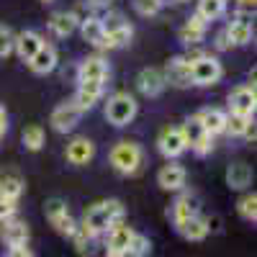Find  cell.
Returning a JSON list of instances; mask_svg holds the SVG:
<instances>
[{
	"mask_svg": "<svg viewBox=\"0 0 257 257\" xmlns=\"http://www.w3.org/2000/svg\"><path fill=\"white\" fill-rule=\"evenodd\" d=\"M180 234H183V237L188 239V242H203L206 237H208V221L203 219V216H198V213H196V216H190L188 221H183L180 226H175Z\"/></svg>",
	"mask_w": 257,
	"mask_h": 257,
	"instance_id": "cell-29",
	"label": "cell"
},
{
	"mask_svg": "<svg viewBox=\"0 0 257 257\" xmlns=\"http://www.w3.org/2000/svg\"><path fill=\"white\" fill-rule=\"evenodd\" d=\"M178 193H180V190H178ZM198 211H201L198 198L193 196V193H180V196L175 198V203L170 206V219H173L175 226H180V224L188 221L190 216H196Z\"/></svg>",
	"mask_w": 257,
	"mask_h": 257,
	"instance_id": "cell-19",
	"label": "cell"
},
{
	"mask_svg": "<svg viewBox=\"0 0 257 257\" xmlns=\"http://www.w3.org/2000/svg\"><path fill=\"white\" fill-rule=\"evenodd\" d=\"M237 213L249 224L257 221V196L254 193H244V196L237 201Z\"/></svg>",
	"mask_w": 257,
	"mask_h": 257,
	"instance_id": "cell-33",
	"label": "cell"
},
{
	"mask_svg": "<svg viewBox=\"0 0 257 257\" xmlns=\"http://www.w3.org/2000/svg\"><path fill=\"white\" fill-rule=\"evenodd\" d=\"M226 185L231 190H244L252 185V167L247 162H231L226 167Z\"/></svg>",
	"mask_w": 257,
	"mask_h": 257,
	"instance_id": "cell-28",
	"label": "cell"
},
{
	"mask_svg": "<svg viewBox=\"0 0 257 257\" xmlns=\"http://www.w3.org/2000/svg\"><path fill=\"white\" fill-rule=\"evenodd\" d=\"M21 142H24V147L29 149V152H39V149L44 147V128H41L39 123L26 126L24 134H21Z\"/></svg>",
	"mask_w": 257,
	"mask_h": 257,
	"instance_id": "cell-32",
	"label": "cell"
},
{
	"mask_svg": "<svg viewBox=\"0 0 257 257\" xmlns=\"http://www.w3.org/2000/svg\"><path fill=\"white\" fill-rule=\"evenodd\" d=\"M173 3H188V0H173Z\"/></svg>",
	"mask_w": 257,
	"mask_h": 257,
	"instance_id": "cell-43",
	"label": "cell"
},
{
	"mask_svg": "<svg viewBox=\"0 0 257 257\" xmlns=\"http://www.w3.org/2000/svg\"><path fill=\"white\" fill-rule=\"evenodd\" d=\"M80 118H82V111L75 105V100H64L52 111L49 123H52V128L57 134H70V132H75V126L80 123Z\"/></svg>",
	"mask_w": 257,
	"mask_h": 257,
	"instance_id": "cell-9",
	"label": "cell"
},
{
	"mask_svg": "<svg viewBox=\"0 0 257 257\" xmlns=\"http://www.w3.org/2000/svg\"><path fill=\"white\" fill-rule=\"evenodd\" d=\"M3 226H0V242H3L6 247H16V244H29V224L16 219V213L8 219L0 221Z\"/></svg>",
	"mask_w": 257,
	"mask_h": 257,
	"instance_id": "cell-14",
	"label": "cell"
},
{
	"mask_svg": "<svg viewBox=\"0 0 257 257\" xmlns=\"http://www.w3.org/2000/svg\"><path fill=\"white\" fill-rule=\"evenodd\" d=\"M224 134H229V137L254 139V121H252V116L229 111V113H226V123H224Z\"/></svg>",
	"mask_w": 257,
	"mask_h": 257,
	"instance_id": "cell-25",
	"label": "cell"
},
{
	"mask_svg": "<svg viewBox=\"0 0 257 257\" xmlns=\"http://www.w3.org/2000/svg\"><path fill=\"white\" fill-rule=\"evenodd\" d=\"M103 90H105V82H98V80H82L77 82V93H75V105L85 113V111H90L93 105L103 98Z\"/></svg>",
	"mask_w": 257,
	"mask_h": 257,
	"instance_id": "cell-16",
	"label": "cell"
},
{
	"mask_svg": "<svg viewBox=\"0 0 257 257\" xmlns=\"http://www.w3.org/2000/svg\"><path fill=\"white\" fill-rule=\"evenodd\" d=\"M185 180H188V173L183 165H165L160 173H157V185L167 193H178L185 188Z\"/></svg>",
	"mask_w": 257,
	"mask_h": 257,
	"instance_id": "cell-20",
	"label": "cell"
},
{
	"mask_svg": "<svg viewBox=\"0 0 257 257\" xmlns=\"http://www.w3.org/2000/svg\"><path fill=\"white\" fill-rule=\"evenodd\" d=\"M206 29H208V21H203L198 13H193L185 24L180 26L178 31V39L183 41L185 47H193V44H201L203 36H206Z\"/></svg>",
	"mask_w": 257,
	"mask_h": 257,
	"instance_id": "cell-21",
	"label": "cell"
},
{
	"mask_svg": "<svg viewBox=\"0 0 257 257\" xmlns=\"http://www.w3.org/2000/svg\"><path fill=\"white\" fill-rule=\"evenodd\" d=\"M157 149H160V155L167 157V160H175L185 152V137L180 132V126H165L160 137H157Z\"/></svg>",
	"mask_w": 257,
	"mask_h": 257,
	"instance_id": "cell-11",
	"label": "cell"
},
{
	"mask_svg": "<svg viewBox=\"0 0 257 257\" xmlns=\"http://www.w3.org/2000/svg\"><path fill=\"white\" fill-rule=\"evenodd\" d=\"M137 111H139V103L128 93H113L108 98V103H105V118H108V123H113V126L132 123Z\"/></svg>",
	"mask_w": 257,
	"mask_h": 257,
	"instance_id": "cell-4",
	"label": "cell"
},
{
	"mask_svg": "<svg viewBox=\"0 0 257 257\" xmlns=\"http://www.w3.org/2000/svg\"><path fill=\"white\" fill-rule=\"evenodd\" d=\"M180 132L185 137V147L190 149V152H196L198 157H206L211 152V147H213V137L206 132V126L201 123L198 113L196 116H188L180 126Z\"/></svg>",
	"mask_w": 257,
	"mask_h": 257,
	"instance_id": "cell-3",
	"label": "cell"
},
{
	"mask_svg": "<svg viewBox=\"0 0 257 257\" xmlns=\"http://www.w3.org/2000/svg\"><path fill=\"white\" fill-rule=\"evenodd\" d=\"M196 13L203 21H216V18H221L226 13V0H198Z\"/></svg>",
	"mask_w": 257,
	"mask_h": 257,
	"instance_id": "cell-31",
	"label": "cell"
},
{
	"mask_svg": "<svg viewBox=\"0 0 257 257\" xmlns=\"http://www.w3.org/2000/svg\"><path fill=\"white\" fill-rule=\"evenodd\" d=\"M257 108V93L254 85H239L229 93V111L234 113H244V116H254Z\"/></svg>",
	"mask_w": 257,
	"mask_h": 257,
	"instance_id": "cell-15",
	"label": "cell"
},
{
	"mask_svg": "<svg viewBox=\"0 0 257 257\" xmlns=\"http://www.w3.org/2000/svg\"><path fill=\"white\" fill-rule=\"evenodd\" d=\"M162 75H165V82L167 85H173V88H190L193 85V80H190V62L180 54V57H173L167 64H165V70H162Z\"/></svg>",
	"mask_w": 257,
	"mask_h": 257,
	"instance_id": "cell-12",
	"label": "cell"
},
{
	"mask_svg": "<svg viewBox=\"0 0 257 257\" xmlns=\"http://www.w3.org/2000/svg\"><path fill=\"white\" fill-rule=\"evenodd\" d=\"M198 118H201V123L206 126V132L211 137L224 134V123H226V113L224 111H219V108H203L198 113Z\"/></svg>",
	"mask_w": 257,
	"mask_h": 257,
	"instance_id": "cell-30",
	"label": "cell"
},
{
	"mask_svg": "<svg viewBox=\"0 0 257 257\" xmlns=\"http://www.w3.org/2000/svg\"><path fill=\"white\" fill-rule=\"evenodd\" d=\"M77 24H80V18H77L72 11H57V13H52L49 21H47L49 31H52L57 39H67V36L77 29Z\"/></svg>",
	"mask_w": 257,
	"mask_h": 257,
	"instance_id": "cell-22",
	"label": "cell"
},
{
	"mask_svg": "<svg viewBox=\"0 0 257 257\" xmlns=\"http://www.w3.org/2000/svg\"><path fill=\"white\" fill-rule=\"evenodd\" d=\"M103 234H105V252H108L111 257H123L128 252V242H132V237H134V229L126 226L123 219H121V221L111 224Z\"/></svg>",
	"mask_w": 257,
	"mask_h": 257,
	"instance_id": "cell-10",
	"label": "cell"
},
{
	"mask_svg": "<svg viewBox=\"0 0 257 257\" xmlns=\"http://www.w3.org/2000/svg\"><path fill=\"white\" fill-rule=\"evenodd\" d=\"M41 44H44V39H41L36 31H21L16 36V41H13V52L18 54L21 62H29Z\"/></svg>",
	"mask_w": 257,
	"mask_h": 257,
	"instance_id": "cell-27",
	"label": "cell"
},
{
	"mask_svg": "<svg viewBox=\"0 0 257 257\" xmlns=\"http://www.w3.org/2000/svg\"><path fill=\"white\" fill-rule=\"evenodd\" d=\"M88 3H90V6H108L111 0H88Z\"/></svg>",
	"mask_w": 257,
	"mask_h": 257,
	"instance_id": "cell-42",
	"label": "cell"
},
{
	"mask_svg": "<svg viewBox=\"0 0 257 257\" xmlns=\"http://www.w3.org/2000/svg\"><path fill=\"white\" fill-rule=\"evenodd\" d=\"M80 34L82 39L88 41V44H93L95 49H108V41H105V34H103V24L98 16H88L80 21Z\"/></svg>",
	"mask_w": 257,
	"mask_h": 257,
	"instance_id": "cell-26",
	"label": "cell"
},
{
	"mask_svg": "<svg viewBox=\"0 0 257 257\" xmlns=\"http://www.w3.org/2000/svg\"><path fill=\"white\" fill-rule=\"evenodd\" d=\"M121 219H123V203L116 201V198H111V201H98V203H93L88 211H85L82 224H88L95 234H103L111 224H116V221H121Z\"/></svg>",
	"mask_w": 257,
	"mask_h": 257,
	"instance_id": "cell-2",
	"label": "cell"
},
{
	"mask_svg": "<svg viewBox=\"0 0 257 257\" xmlns=\"http://www.w3.org/2000/svg\"><path fill=\"white\" fill-rule=\"evenodd\" d=\"M13 41H16V34H13L8 26L0 24V59L8 57V54L13 52Z\"/></svg>",
	"mask_w": 257,
	"mask_h": 257,
	"instance_id": "cell-36",
	"label": "cell"
},
{
	"mask_svg": "<svg viewBox=\"0 0 257 257\" xmlns=\"http://www.w3.org/2000/svg\"><path fill=\"white\" fill-rule=\"evenodd\" d=\"M8 254H16V257H31L34 252L29 249V244H16V247H8Z\"/></svg>",
	"mask_w": 257,
	"mask_h": 257,
	"instance_id": "cell-39",
	"label": "cell"
},
{
	"mask_svg": "<svg viewBox=\"0 0 257 257\" xmlns=\"http://www.w3.org/2000/svg\"><path fill=\"white\" fill-rule=\"evenodd\" d=\"M137 88H139V93L147 95V98L162 95V90L167 88L162 70H157V67H144V70L137 75Z\"/></svg>",
	"mask_w": 257,
	"mask_h": 257,
	"instance_id": "cell-17",
	"label": "cell"
},
{
	"mask_svg": "<svg viewBox=\"0 0 257 257\" xmlns=\"http://www.w3.org/2000/svg\"><path fill=\"white\" fill-rule=\"evenodd\" d=\"M41 3H52V0H41Z\"/></svg>",
	"mask_w": 257,
	"mask_h": 257,
	"instance_id": "cell-44",
	"label": "cell"
},
{
	"mask_svg": "<svg viewBox=\"0 0 257 257\" xmlns=\"http://www.w3.org/2000/svg\"><path fill=\"white\" fill-rule=\"evenodd\" d=\"M16 203L13 201H6V198H0V221H3V219H8V216H13V213H16Z\"/></svg>",
	"mask_w": 257,
	"mask_h": 257,
	"instance_id": "cell-37",
	"label": "cell"
},
{
	"mask_svg": "<svg viewBox=\"0 0 257 257\" xmlns=\"http://www.w3.org/2000/svg\"><path fill=\"white\" fill-rule=\"evenodd\" d=\"M6 128H8V113H6L3 105H0V142H3V137H6Z\"/></svg>",
	"mask_w": 257,
	"mask_h": 257,
	"instance_id": "cell-40",
	"label": "cell"
},
{
	"mask_svg": "<svg viewBox=\"0 0 257 257\" xmlns=\"http://www.w3.org/2000/svg\"><path fill=\"white\" fill-rule=\"evenodd\" d=\"M226 36L231 41V47H244L252 41V31H254V21H252V13L239 8L237 13L231 16V21L226 24Z\"/></svg>",
	"mask_w": 257,
	"mask_h": 257,
	"instance_id": "cell-8",
	"label": "cell"
},
{
	"mask_svg": "<svg viewBox=\"0 0 257 257\" xmlns=\"http://www.w3.org/2000/svg\"><path fill=\"white\" fill-rule=\"evenodd\" d=\"M149 252H152V242H149L144 234H137V231H134V237H132V242H128V252H126V254L142 257V254H149Z\"/></svg>",
	"mask_w": 257,
	"mask_h": 257,
	"instance_id": "cell-34",
	"label": "cell"
},
{
	"mask_svg": "<svg viewBox=\"0 0 257 257\" xmlns=\"http://www.w3.org/2000/svg\"><path fill=\"white\" fill-rule=\"evenodd\" d=\"M103 24V34H105V41H108V49H118V47H126L132 41V24L121 16V13H108L105 18H100Z\"/></svg>",
	"mask_w": 257,
	"mask_h": 257,
	"instance_id": "cell-6",
	"label": "cell"
},
{
	"mask_svg": "<svg viewBox=\"0 0 257 257\" xmlns=\"http://www.w3.org/2000/svg\"><path fill=\"white\" fill-rule=\"evenodd\" d=\"M64 157H67V162L75 165V167L88 165V162L95 157V144H93V139H88V137H75V139L67 144V149H64Z\"/></svg>",
	"mask_w": 257,
	"mask_h": 257,
	"instance_id": "cell-18",
	"label": "cell"
},
{
	"mask_svg": "<svg viewBox=\"0 0 257 257\" xmlns=\"http://www.w3.org/2000/svg\"><path fill=\"white\" fill-rule=\"evenodd\" d=\"M254 3H257V0H237V6L244 8V11H254Z\"/></svg>",
	"mask_w": 257,
	"mask_h": 257,
	"instance_id": "cell-41",
	"label": "cell"
},
{
	"mask_svg": "<svg viewBox=\"0 0 257 257\" xmlns=\"http://www.w3.org/2000/svg\"><path fill=\"white\" fill-rule=\"evenodd\" d=\"M224 75V67L216 57L211 54H201L198 59L190 62V80L193 85H201V88H211V85H216Z\"/></svg>",
	"mask_w": 257,
	"mask_h": 257,
	"instance_id": "cell-5",
	"label": "cell"
},
{
	"mask_svg": "<svg viewBox=\"0 0 257 257\" xmlns=\"http://www.w3.org/2000/svg\"><path fill=\"white\" fill-rule=\"evenodd\" d=\"M134 11L144 18H152L162 11V0H134Z\"/></svg>",
	"mask_w": 257,
	"mask_h": 257,
	"instance_id": "cell-35",
	"label": "cell"
},
{
	"mask_svg": "<svg viewBox=\"0 0 257 257\" xmlns=\"http://www.w3.org/2000/svg\"><path fill=\"white\" fill-rule=\"evenodd\" d=\"M82 80H98V82H105L108 80V62L103 57H88L85 62H80L77 67V82Z\"/></svg>",
	"mask_w": 257,
	"mask_h": 257,
	"instance_id": "cell-24",
	"label": "cell"
},
{
	"mask_svg": "<svg viewBox=\"0 0 257 257\" xmlns=\"http://www.w3.org/2000/svg\"><path fill=\"white\" fill-rule=\"evenodd\" d=\"M44 213H47V219H49V224L54 226L57 234H62V237H72L77 221L72 219L67 203H64L62 198H49L44 203Z\"/></svg>",
	"mask_w": 257,
	"mask_h": 257,
	"instance_id": "cell-7",
	"label": "cell"
},
{
	"mask_svg": "<svg viewBox=\"0 0 257 257\" xmlns=\"http://www.w3.org/2000/svg\"><path fill=\"white\" fill-rule=\"evenodd\" d=\"M24 188H26V180H24V175H21L16 167H3L0 170V198L18 203V198L24 196Z\"/></svg>",
	"mask_w": 257,
	"mask_h": 257,
	"instance_id": "cell-13",
	"label": "cell"
},
{
	"mask_svg": "<svg viewBox=\"0 0 257 257\" xmlns=\"http://www.w3.org/2000/svg\"><path fill=\"white\" fill-rule=\"evenodd\" d=\"M108 162H111V167L116 170L118 175H126V178L137 175L142 170V165H144V149L137 142H118L111 149Z\"/></svg>",
	"mask_w": 257,
	"mask_h": 257,
	"instance_id": "cell-1",
	"label": "cell"
},
{
	"mask_svg": "<svg viewBox=\"0 0 257 257\" xmlns=\"http://www.w3.org/2000/svg\"><path fill=\"white\" fill-rule=\"evenodd\" d=\"M213 44H216V49H219V52L231 49V41H229V36H226V31H224V29L216 34V41H213Z\"/></svg>",
	"mask_w": 257,
	"mask_h": 257,
	"instance_id": "cell-38",
	"label": "cell"
},
{
	"mask_svg": "<svg viewBox=\"0 0 257 257\" xmlns=\"http://www.w3.org/2000/svg\"><path fill=\"white\" fill-rule=\"evenodd\" d=\"M29 67L34 75H49L57 67V49L52 44H41L36 49V54L29 59Z\"/></svg>",
	"mask_w": 257,
	"mask_h": 257,
	"instance_id": "cell-23",
	"label": "cell"
}]
</instances>
